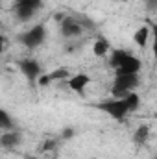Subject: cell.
Segmentation results:
<instances>
[{
    "label": "cell",
    "instance_id": "1",
    "mask_svg": "<svg viewBox=\"0 0 157 159\" xmlns=\"http://www.w3.org/2000/svg\"><path fill=\"white\" fill-rule=\"evenodd\" d=\"M141 106V98L135 93H128L117 98H109L102 104H98V109H102L104 113H107L111 119L115 120H124L128 115L135 113Z\"/></svg>",
    "mask_w": 157,
    "mask_h": 159
},
{
    "label": "cell",
    "instance_id": "2",
    "mask_svg": "<svg viewBox=\"0 0 157 159\" xmlns=\"http://www.w3.org/2000/svg\"><path fill=\"white\" fill-rule=\"evenodd\" d=\"M109 65L115 70V74H139L141 67H142V61L135 54L118 48V50H111Z\"/></svg>",
    "mask_w": 157,
    "mask_h": 159
},
{
    "label": "cell",
    "instance_id": "3",
    "mask_svg": "<svg viewBox=\"0 0 157 159\" xmlns=\"http://www.w3.org/2000/svg\"><path fill=\"white\" fill-rule=\"evenodd\" d=\"M46 26L44 24H35V26H32L30 30H26L22 35H20V43L26 46V48H30V50H34V48H39L41 44L46 41Z\"/></svg>",
    "mask_w": 157,
    "mask_h": 159
},
{
    "label": "cell",
    "instance_id": "4",
    "mask_svg": "<svg viewBox=\"0 0 157 159\" xmlns=\"http://www.w3.org/2000/svg\"><path fill=\"white\" fill-rule=\"evenodd\" d=\"M139 85V74H117L113 80V94L122 96L128 93H133V89Z\"/></svg>",
    "mask_w": 157,
    "mask_h": 159
},
{
    "label": "cell",
    "instance_id": "5",
    "mask_svg": "<svg viewBox=\"0 0 157 159\" xmlns=\"http://www.w3.org/2000/svg\"><path fill=\"white\" fill-rule=\"evenodd\" d=\"M19 69L20 72L24 74V78L28 81H37L43 76V69H41V63L35 59H22L19 63Z\"/></svg>",
    "mask_w": 157,
    "mask_h": 159
},
{
    "label": "cell",
    "instance_id": "6",
    "mask_svg": "<svg viewBox=\"0 0 157 159\" xmlns=\"http://www.w3.org/2000/svg\"><path fill=\"white\" fill-rule=\"evenodd\" d=\"M81 32H83L81 20L74 19V17H65L61 20V34L65 37H78V35H81Z\"/></svg>",
    "mask_w": 157,
    "mask_h": 159
},
{
    "label": "cell",
    "instance_id": "7",
    "mask_svg": "<svg viewBox=\"0 0 157 159\" xmlns=\"http://www.w3.org/2000/svg\"><path fill=\"white\" fill-rule=\"evenodd\" d=\"M91 83V76L85 74V72H78V74H72L70 78L67 80V85L70 91L74 93H83L87 89V85Z\"/></svg>",
    "mask_w": 157,
    "mask_h": 159
},
{
    "label": "cell",
    "instance_id": "8",
    "mask_svg": "<svg viewBox=\"0 0 157 159\" xmlns=\"http://www.w3.org/2000/svg\"><path fill=\"white\" fill-rule=\"evenodd\" d=\"M19 143H20V133L15 131V129H7V131H4V133L0 135V146H4V148H7V150L15 148Z\"/></svg>",
    "mask_w": 157,
    "mask_h": 159
},
{
    "label": "cell",
    "instance_id": "9",
    "mask_svg": "<svg viewBox=\"0 0 157 159\" xmlns=\"http://www.w3.org/2000/svg\"><path fill=\"white\" fill-rule=\"evenodd\" d=\"M72 76V72L69 70V69H65V67H59L57 70H54V72H50V74H43L39 78V83H50V81H54V80H69Z\"/></svg>",
    "mask_w": 157,
    "mask_h": 159
},
{
    "label": "cell",
    "instance_id": "10",
    "mask_svg": "<svg viewBox=\"0 0 157 159\" xmlns=\"http://www.w3.org/2000/svg\"><path fill=\"white\" fill-rule=\"evenodd\" d=\"M150 34H152V30H150V26H141V28H137L135 30V34H133V41H135V44L139 46V48H144L146 44H148V41H150Z\"/></svg>",
    "mask_w": 157,
    "mask_h": 159
},
{
    "label": "cell",
    "instance_id": "11",
    "mask_svg": "<svg viewBox=\"0 0 157 159\" xmlns=\"http://www.w3.org/2000/svg\"><path fill=\"white\" fill-rule=\"evenodd\" d=\"M13 13H15V17H17L19 20H28V19H32V17L37 13V9H35V7H30V6L15 4V7H13Z\"/></svg>",
    "mask_w": 157,
    "mask_h": 159
},
{
    "label": "cell",
    "instance_id": "12",
    "mask_svg": "<svg viewBox=\"0 0 157 159\" xmlns=\"http://www.w3.org/2000/svg\"><path fill=\"white\" fill-rule=\"evenodd\" d=\"M13 128H15L13 117H11L6 109L0 107V129H2V131H7V129H13Z\"/></svg>",
    "mask_w": 157,
    "mask_h": 159
},
{
    "label": "cell",
    "instance_id": "13",
    "mask_svg": "<svg viewBox=\"0 0 157 159\" xmlns=\"http://www.w3.org/2000/svg\"><path fill=\"white\" fill-rule=\"evenodd\" d=\"M109 50H111V48H109V43L105 39H98V41H94V44H92V54L98 56V57L105 56Z\"/></svg>",
    "mask_w": 157,
    "mask_h": 159
},
{
    "label": "cell",
    "instance_id": "14",
    "mask_svg": "<svg viewBox=\"0 0 157 159\" xmlns=\"http://www.w3.org/2000/svg\"><path fill=\"white\" fill-rule=\"evenodd\" d=\"M148 135H150V128H148L146 124H142V126H139V128H137V131H135L133 139H135V143H137V144H142V143H146Z\"/></svg>",
    "mask_w": 157,
    "mask_h": 159
},
{
    "label": "cell",
    "instance_id": "15",
    "mask_svg": "<svg viewBox=\"0 0 157 159\" xmlns=\"http://www.w3.org/2000/svg\"><path fill=\"white\" fill-rule=\"evenodd\" d=\"M15 4H22V6H30V7L39 9L43 6V0H15Z\"/></svg>",
    "mask_w": 157,
    "mask_h": 159
},
{
    "label": "cell",
    "instance_id": "16",
    "mask_svg": "<svg viewBox=\"0 0 157 159\" xmlns=\"http://www.w3.org/2000/svg\"><path fill=\"white\" fill-rule=\"evenodd\" d=\"M2 50H4V41L0 39V54H2Z\"/></svg>",
    "mask_w": 157,
    "mask_h": 159
}]
</instances>
